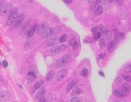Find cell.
I'll return each instance as SVG.
<instances>
[{
	"label": "cell",
	"instance_id": "6da1fadb",
	"mask_svg": "<svg viewBox=\"0 0 131 102\" xmlns=\"http://www.w3.org/2000/svg\"><path fill=\"white\" fill-rule=\"evenodd\" d=\"M37 76L36 66L33 65L29 68L27 75V82L28 83H33L34 82Z\"/></svg>",
	"mask_w": 131,
	"mask_h": 102
},
{
	"label": "cell",
	"instance_id": "7a4b0ae2",
	"mask_svg": "<svg viewBox=\"0 0 131 102\" xmlns=\"http://www.w3.org/2000/svg\"><path fill=\"white\" fill-rule=\"evenodd\" d=\"M70 60L71 56L70 55H65L57 60L56 62V66L58 68L64 67L69 63Z\"/></svg>",
	"mask_w": 131,
	"mask_h": 102
},
{
	"label": "cell",
	"instance_id": "3957f363",
	"mask_svg": "<svg viewBox=\"0 0 131 102\" xmlns=\"http://www.w3.org/2000/svg\"><path fill=\"white\" fill-rule=\"evenodd\" d=\"M19 16V13L18 12H15L13 13H11L9 17L6 22V25L7 26H10L14 23L15 20Z\"/></svg>",
	"mask_w": 131,
	"mask_h": 102
},
{
	"label": "cell",
	"instance_id": "277c9868",
	"mask_svg": "<svg viewBox=\"0 0 131 102\" xmlns=\"http://www.w3.org/2000/svg\"><path fill=\"white\" fill-rule=\"evenodd\" d=\"M11 9V5L8 3H5L3 4V6L0 11V14L2 16H6L10 13Z\"/></svg>",
	"mask_w": 131,
	"mask_h": 102
},
{
	"label": "cell",
	"instance_id": "5b68a950",
	"mask_svg": "<svg viewBox=\"0 0 131 102\" xmlns=\"http://www.w3.org/2000/svg\"><path fill=\"white\" fill-rule=\"evenodd\" d=\"M58 42V37L53 36L49 37L46 40L45 44L48 47L53 46L56 45Z\"/></svg>",
	"mask_w": 131,
	"mask_h": 102
},
{
	"label": "cell",
	"instance_id": "8992f818",
	"mask_svg": "<svg viewBox=\"0 0 131 102\" xmlns=\"http://www.w3.org/2000/svg\"><path fill=\"white\" fill-rule=\"evenodd\" d=\"M67 48V46L66 45H61L59 46H57L55 47L52 49L50 50V52L52 54H57V53H59L63 51L64 50H65Z\"/></svg>",
	"mask_w": 131,
	"mask_h": 102
},
{
	"label": "cell",
	"instance_id": "52a82bcc",
	"mask_svg": "<svg viewBox=\"0 0 131 102\" xmlns=\"http://www.w3.org/2000/svg\"><path fill=\"white\" fill-rule=\"evenodd\" d=\"M67 74V71L66 69H63L57 73L56 75V80L57 81H60L65 78Z\"/></svg>",
	"mask_w": 131,
	"mask_h": 102
},
{
	"label": "cell",
	"instance_id": "ba28073f",
	"mask_svg": "<svg viewBox=\"0 0 131 102\" xmlns=\"http://www.w3.org/2000/svg\"><path fill=\"white\" fill-rule=\"evenodd\" d=\"M54 32V28L52 27H49L46 29L44 31V32L42 33L41 36L42 37L44 38H46L50 36V35H52Z\"/></svg>",
	"mask_w": 131,
	"mask_h": 102
},
{
	"label": "cell",
	"instance_id": "9c48e42d",
	"mask_svg": "<svg viewBox=\"0 0 131 102\" xmlns=\"http://www.w3.org/2000/svg\"><path fill=\"white\" fill-rule=\"evenodd\" d=\"M25 15L23 14L19 15L18 17H17L16 19L15 20V27H19L22 25V23H23L24 18H25Z\"/></svg>",
	"mask_w": 131,
	"mask_h": 102
},
{
	"label": "cell",
	"instance_id": "30bf717a",
	"mask_svg": "<svg viewBox=\"0 0 131 102\" xmlns=\"http://www.w3.org/2000/svg\"><path fill=\"white\" fill-rule=\"evenodd\" d=\"M131 86L129 85V84L128 83H124L123 85L122 86V92L125 95L129 94L131 91Z\"/></svg>",
	"mask_w": 131,
	"mask_h": 102
},
{
	"label": "cell",
	"instance_id": "8fae6325",
	"mask_svg": "<svg viewBox=\"0 0 131 102\" xmlns=\"http://www.w3.org/2000/svg\"><path fill=\"white\" fill-rule=\"evenodd\" d=\"M37 28V25L32 26V27L27 31V32L26 33V37H27L28 38H30L32 37L35 34V32H36Z\"/></svg>",
	"mask_w": 131,
	"mask_h": 102
},
{
	"label": "cell",
	"instance_id": "7c38bea8",
	"mask_svg": "<svg viewBox=\"0 0 131 102\" xmlns=\"http://www.w3.org/2000/svg\"><path fill=\"white\" fill-rule=\"evenodd\" d=\"M48 27V24L46 22H44L41 25L39 26V28L37 29V34H42L44 31Z\"/></svg>",
	"mask_w": 131,
	"mask_h": 102
},
{
	"label": "cell",
	"instance_id": "4fadbf2b",
	"mask_svg": "<svg viewBox=\"0 0 131 102\" xmlns=\"http://www.w3.org/2000/svg\"><path fill=\"white\" fill-rule=\"evenodd\" d=\"M112 36V33L111 31L106 30L104 31V32L102 33V39L104 40H108Z\"/></svg>",
	"mask_w": 131,
	"mask_h": 102
},
{
	"label": "cell",
	"instance_id": "5bb4252c",
	"mask_svg": "<svg viewBox=\"0 0 131 102\" xmlns=\"http://www.w3.org/2000/svg\"><path fill=\"white\" fill-rule=\"evenodd\" d=\"M77 83H78V81L77 80H74L71 81L69 83V84H68L67 88V92L68 93L72 89V88H74L75 87Z\"/></svg>",
	"mask_w": 131,
	"mask_h": 102
},
{
	"label": "cell",
	"instance_id": "9a60e30c",
	"mask_svg": "<svg viewBox=\"0 0 131 102\" xmlns=\"http://www.w3.org/2000/svg\"><path fill=\"white\" fill-rule=\"evenodd\" d=\"M116 43H115L114 41H111L110 43L109 44L108 47L109 52L110 53L113 52L115 49V48H116Z\"/></svg>",
	"mask_w": 131,
	"mask_h": 102
},
{
	"label": "cell",
	"instance_id": "2e32d148",
	"mask_svg": "<svg viewBox=\"0 0 131 102\" xmlns=\"http://www.w3.org/2000/svg\"><path fill=\"white\" fill-rule=\"evenodd\" d=\"M45 94V90L44 88H41V89L39 90L38 91L36 94V98L37 99H39V98H41V97H44Z\"/></svg>",
	"mask_w": 131,
	"mask_h": 102
},
{
	"label": "cell",
	"instance_id": "e0dca14e",
	"mask_svg": "<svg viewBox=\"0 0 131 102\" xmlns=\"http://www.w3.org/2000/svg\"><path fill=\"white\" fill-rule=\"evenodd\" d=\"M113 94H114L115 96H116V97H119V98H123V97L125 96V94H124L123 92L119 91L117 90L114 91Z\"/></svg>",
	"mask_w": 131,
	"mask_h": 102
},
{
	"label": "cell",
	"instance_id": "ac0fdd59",
	"mask_svg": "<svg viewBox=\"0 0 131 102\" xmlns=\"http://www.w3.org/2000/svg\"><path fill=\"white\" fill-rule=\"evenodd\" d=\"M69 44L73 48H74L75 49H77L79 47V44L77 43V41L76 40H75L74 39H71L69 42Z\"/></svg>",
	"mask_w": 131,
	"mask_h": 102
},
{
	"label": "cell",
	"instance_id": "d6986e66",
	"mask_svg": "<svg viewBox=\"0 0 131 102\" xmlns=\"http://www.w3.org/2000/svg\"><path fill=\"white\" fill-rule=\"evenodd\" d=\"M54 77V72L53 71H50L46 76V81L49 82L52 81Z\"/></svg>",
	"mask_w": 131,
	"mask_h": 102
},
{
	"label": "cell",
	"instance_id": "ffe728a7",
	"mask_svg": "<svg viewBox=\"0 0 131 102\" xmlns=\"http://www.w3.org/2000/svg\"><path fill=\"white\" fill-rule=\"evenodd\" d=\"M82 91L80 88L78 87H75L72 90L71 95L72 96H76V95L80 94L81 93H82Z\"/></svg>",
	"mask_w": 131,
	"mask_h": 102
},
{
	"label": "cell",
	"instance_id": "44dd1931",
	"mask_svg": "<svg viewBox=\"0 0 131 102\" xmlns=\"http://www.w3.org/2000/svg\"><path fill=\"white\" fill-rule=\"evenodd\" d=\"M103 7L101 5H100V6H99L97 8L96 10L95 11L94 14L96 15H100L103 13Z\"/></svg>",
	"mask_w": 131,
	"mask_h": 102
},
{
	"label": "cell",
	"instance_id": "7402d4cb",
	"mask_svg": "<svg viewBox=\"0 0 131 102\" xmlns=\"http://www.w3.org/2000/svg\"><path fill=\"white\" fill-rule=\"evenodd\" d=\"M124 71L127 73H130L131 72V65L130 63H126L124 67Z\"/></svg>",
	"mask_w": 131,
	"mask_h": 102
},
{
	"label": "cell",
	"instance_id": "603a6c76",
	"mask_svg": "<svg viewBox=\"0 0 131 102\" xmlns=\"http://www.w3.org/2000/svg\"><path fill=\"white\" fill-rule=\"evenodd\" d=\"M124 37H125V35H124V33H117V34L115 35V39L119 41L122 40V39L124 38Z\"/></svg>",
	"mask_w": 131,
	"mask_h": 102
},
{
	"label": "cell",
	"instance_id": "cb8c5ba5",
	"mask_svg": "<svg viewBox=\"0 0 131 102\" xmlns=\"http://www.w3.org/2000/svg\"><path fill=\"white\" fill-rule=\"evenodd\" d=\"M43 83H44V82L42 80L38 81L35 83L34 87L36 88V89H38V88H41V86L43 85Z\"/></svg>",
	"mask_w": 131,
	"mask_h": 102
},
{
	"label": "cell",
	"instance_id": "d4e9b609",
	"mask_svg": "<svg viewBox=\"0 0 131 102\" xmlns=\"http://www.w3.org/2000/svg\"><path fill=\"white\" fill-rule=\"evenodd\" d=\"M32 44V39L30 38L28 39L27 41H26V43L25 44V48H29L31 47V45Z\"/></svg>",
	"mask_w": 131,
	"mask_h": 102
},
{
	"label": "cell",
	"instance_id": "484cf974",
	"mask_svg": "<svg viewBox=\"0 0 131 102\" xmlns=\"http://www.w3.org/2000/svg\"><path fill=\"white\" fill-rule=\"evenodd\" d=\"M67 40V35L66 34L63 35L62 36L60 37L59 38V41L60 43H64Z\"/></svg>",
	"mask_w": 131,
	"mask_h": 102
},
{
	"label": "cell",
	"instance_id": "4316f807",
	"mask_svg": "<svg viewBox=\"0 0 131 102\" xmlns=\"http://www.w3.org/2000/svg\"><path fill=\"white\" fill-rule=\"evenodd\" d=\"M81 75L83 77H86L88 75V70L86 68H83L81 72Z\"/></svg>",
	"mask_w": 131,
	"mask_h": 102
},
{
	"label": "cell",
	"instance_id": "83f0119b",
	"mask_svg": "<svg viewBox=\"0 0 131 102\" xmlns=\"http://www.w3.org/2000/svg\"><path fill=\"white\" fill-rule=\"evenodd\" d=\"M101 36V33H99V32H97V33H95V34H94V40L97 41V40H99V39L100 38Z\"/></svg>",
	"mask_w": 131,
	"mask_h": 102
},
{
	"label": "cell",
	"instance_id": "f1b7e54d",
	"mask_svg": "<svg viewBox=\"0 0 131 102\" xmlns=\"http://www.w3.org/2000/svg\"><path fill=\"white\" fill-rule=\"evenodd\" d=\"M121 77L126 81H127V82L131 81V77L127 76V75H125V74H122L121 75Z\"/></svg>",
	"mask_w": 131,
	"mask_h": 102
},
{
	"label": "cell",
	"instance_id": "f546056e",
	"mask_svg": "<svg viewBox=\"0 0 131 102\" xmlns=\"http://www.w3.org/2000/svg\"><path fill=\"white\" fill-rule=\"evenodd\" d=\"M7 93H2V94L1 95V96H0V98H1V99H2V100H6V97H7Z\"/></svg>",
	"mask_w": 131,
	"mask_h": 102
},
{
	"label": "cell",
	"instance_id": "4dcf8cb0",
	"mask_svg": "<svg viewBox=\"0 0 131 102\" xmlns=\"http://www.w3.org/2000/svg\"><path fill=\"white\" fill-rule=\"evenodd\" d=\"M92 32L93 33V34H95V33H97V32H99V27H97V26H95V27H94V28H92Z\"/></svg>",
	"mask_w": 131,
	"mask_h": 102
},
{
	"label": "cell",
	"instance_id": "1f68e13d",
	"mask_svg": "<svg viewBox=\"0 0 131 102\" xmlns=\"http://www.w3.org/2000/svg\"><path fill=\"white\" fill-rule=\"evenodd\" d=\"M122 83V80L120 77H116V79H115V83H116L117 85H120Z\"/></svg>",
	"mask_w": 131,
	"mask_h": 102
},
{
	"label": "cell",
	"instance_id": "d6a6232c",
	"mask_svg": "<svg viewBox=\"0 0 131 102\" xmlns=\"http://www.w3.org/2000/svg\"><path fill=\"white\" fill-rule=\"evenodd\" d=\"M80 101H81L80 99L78 97H74V98L71 99L70 100L71 102H79Z\"/></svg>",
	"mask_w": 131,
	"mask_h": 102
},
{
	"label": "cell",
	"instance_id": "836d02e7",
	"mask_svg": "<svg viewBox=\"0 0 131 102\" xmlns=\"http://www.w3.org/2000/svg\"><path fill=\"white\" fill-rule=\"evenodd\" d=\"M104 45H105V43H104V40L101 39L100 41V48L101 49H102Z\"/></svg>",
	"mask_w": 131,
	"mask_h": 102
},
{
	"label": "cell",
	"instance_id": "e575fe53",
	"mask_svg": "<svg viewBox=\"0 0 131 102\" xmlns=\"http://www.w3.org/2000/svg\"><path fill=\"white\" fill-rule=\"evenodd\" d=\"M38 101L39 102H47V98H46L45 97H41V98H39V99H38Z\"/></svg>",
	"mask_w": 131,
	"mask_h": 102
},
{
	"label": "cell",
	"instance_id": "d590c367",
	"mask_svg": "<svg viewBox=\"0 0 131 102\" xmlns=\"http://www.w3.org/2000/svg\"><path fill=\"white\" fill-rule=\"evenodd\" d=\"M2 64H3V66L4 68H7L8 66V65L7 62L5 61V60L3 61V63H2Z\"/></svg>",
	"mask_w": 131,
	"mask_h": 102
},
{
	"label": "cell",
	"instance_id": "8d00e7d4",
	"mask_svg": "<svg viewBox=\"0 0 131 102\" xmlns=\"http://www.w3.org/2000/svg\"><path fill=\"white\" fill-rule=\"evenodd\" d=\"M72 0H64V2L66 4H69L72 2Z\"/></svg>",
	"mask_w": 131,
	"mask_h": 102
},
{
	"label": "cell",
	"instance_id": "74e56055",
	"mask_svg": "<svg viewBox=\"0 0 131 102\" xmlns=\"http://www.w3.org/2000/svg\"><path fill=\"white\" fill-rule=\"evenodd\" d=\"M109 1V0H101V3L103 4V5H105V4H106V3H107V2L108 1Z\"/></svg>",
	"mask_w": 131,
	"mask_h": 102
},
{
	"label": "cell",
	"instance_id": "f35d334b",
	"mask_svg": "<svg viewBox=\"0 0 131 102\" xmlns=\"http://www.w3.org/2000/svg\"><path fill=\"white\" fill-rule=\"evenodd\" d=\"M105 54H100L99 55V58L100 59H102L104 57V56H105V55H104Z\"/></svg>",
	"mask_w": 131,
	"mask_h": 102
},
{
	"label": "cell",
	"instance_id": "ab89813d",
	"mask_svg": "<svg viewBox=\"0 0 131 102\" xmlns=\"http://www.w3.org/2000/svg\"><path fill=\"white\" fill-rule=\"evenodd\" d=\"M99 73L100 75H101V76H104V73L102 71H100Z\"/></svg>",
	"mask_w": 131,
	"mask_h": 102
},
{
	"label": "cell",
	"instance_id": "60d3db41",
	"mask_svg": "<svg viewBox=\"0 0 131 102\" xmlns=\"http://www.w3.org/2000/svg\"><path fill=\"white\" fill-rule=\"evenodd\" d=\"M86 1L88 3H92V2H94V0H86Z\"/></svg>",
	"mask_w": 131,
	"mask_h": 102
},
{
	"label": "cell",
	"instance_id": "b9f144b4",
	"mask_svg": "<svg viewBox=\"0 0 131 102\" xmlns=\"http://www.w3.org/2000/svg\"><path fill=\"white\" fill-rule=\"evenodd\" d=\"M3 4H2V3H1V2H0V11H1V8L2 7V6H3Z\"/></svg>",
	"mask_w": 131,
	"mask_h": 102
},
{
	"label": "cell",
	"instance_id": "7bdbcfd3",
	"mask_svg": "<svg viewBox=\"0 0 131 102\" xmlns=\"http://www.w3.org/2000/svg\"><path fill=\"white\" fill-rule=\"evenodd\" d=\"M101 1V0H96V1H95V2H96V3H97V4H98Z\"/></svg>",
	"mask_w": 131,
	"mask_h": 102
},
{
	"label": "cell",
	"instance_id": "ee69618b",
	"mask_svg": "<svg viewBox=\"0 0 131 102\" xmlns=\"http://www.w3.org/2000/svg\"><path fill=\"white\" fill-rule=\"evenodd\" d=\"M113 1H114V0H109V3H112Z\"/></svg>",
	"mask_w": 131,
	"mask_h": 102
},
{
	"label": "cell",
	"instance_id": "f6af8a7d",
	"mask_svg": "<svg viewBox=\"0 0 131 102\" xmlns=\"http://www.w3.org/2000/svg\"><path fill=\"white\" fill-rule=\"evenodd\" d=\"M27 1L29 2V3H32L33 2V0H27Z\"/></svg>",
	"mask_w": 131,
	"mask_h": 102
},
{
	"label": "cell",
	"instance_id": "bcb514c9",
	"mask_svg": "<svg viewBox=\"0 0 131 102\" xmlns=\"http://www.w3.org/2000/svg\"><path fill=\"white\" fill-rule=\"evenodd\" d=\"M0 65H1V63H0Z\"/></svg>",
	"mask_w": 131,
	"mask_h": 102
}]
</instances>
